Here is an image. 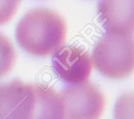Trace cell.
Segmentation results:
<instances>
[{
  "instance_id": "6da1fadb",
  "label": "cell",
  "mask_w": 134,
  "mask_h": 119,
  "mask_svg": "<svg viewBox=\"0 0 134 119\" xmlns=\"http://www.w3.org/2000/svg\"><path fill=\"white\" fill-rule=\"evenodd\" d=\"M67 27L63 17L53 10L35 9L27 12L16 28L18 44L35 56L53 55L66 39Z\"/></svg>"
},
{
  "instance_id": "7a4b0ae2",
  "label": "cell",
  "mask_w": 134,
  "mask_h": 119,
  "mask_svg": "<svg viewBox=\"0 0 134 119\" xmlns=\"http://www.w3.org/2000/svg\"><path fill=\"white\" fill-rule=\"evenodd\" d=\"M133 34L108 33L93 50L92 63L104 76L115 80L130 76L134 68Z\"/></svg>"
},
{
  "instance_id": "3957f363",
  "label": "cell",
  "mask_w": 134,
  "mask_h": 119,
  "mask_svg": "<svg viewBox=\"0 0 134 119\" xmlns=\"http://www.w3.org/2000/svg\"><path fill=\"white\" fill-rule=\"evenodd\" d=\"M59 96L66 119H100L104 111V95L90 82L70 85Z\"/></svg>"
},
{
  "instance_id": "277c9868",
  "label": "cell",
  "mask_w": 134,
  "mask_h": 119,
  "mask_svg": "<svg viewBox=\"0 0 134 119\" xmlns=\"http://www.w3.org/2000/svg\"><path fill=\"white\" fill-rule=\"evenodd\" d=\"M35 102V84L15 79L0 83V119H31Z\"/></svg>"
},
{
  "instance_id": "5b68a950",
  "label": "cell",
  "mask_w": 134,
  "mask_h": 119,
  "mask_svg": "<svg viewBox=\"0 0 134 119\" xmlns=\"http://www.w3.org/2000/svg\"><path fill=\"white\" fill-rule=\"evenodd\" d=\"M93 67L89 53L81 47H60L52 58L55 74L70 85L86 82Z\"/></svg>"
},
{
  "instance_id": "8992f818",
  "label": "cell",
  "mask_w": 134,
  "mask_h": 119,
  "mask_svg": "<svg viewBox=\"0 0 134 119\" xmlns=\"http://www.w3.org/2000/svg\"><path fill=\"white\" fill-rule=\"evenodd\" d=\"M98 12L100 20L108 33L133 34V0H101Z\"/></svg>"
},
{
  "instance_id": "52a82bcc",
  "label": "cell",
  "mask_w": 134,
  "mask_h": 119,
  "mask_svg": "<svg viewBox=\"0 0 134 119\" xmlns=\"http://www.w3.org/2000/svg\"><path fill=\"white\" fill-rule=\"evenodd\" d=\"M31 119H66L59 94L53 88L35 84V102Z\"/></svg>"
},
{
  "instance_id": "ba28073f",
  "label": "cell",
  "mask_w": 134,
  "mask_h": 119,
  "mask_svg": "<svg viewBox=\"0 0 134 119\" xmlns=\"http://www.w3.org/2000/svg\"><path fill=\"white\" fill-rule=\"evenodd\" d=\"M16 51L10 41L0 33V78L8 74L13 68Z\"/></svg>"
},
{
  "instance_id": "9c48e42d",
  "label": "cell",
  "mask_w": 134,
  "mask_h": 119,
  "mask_svg": "<svg viewBox=\"0 0 134 119\" xmlns=\"http://www.w3.org/2000/svg\"><path fill=\"white\" fill-rule=\"evenodd\" d=\"M21 0H0V25L8 23L16 14Z\"/></svg>"
}]
</instances>
